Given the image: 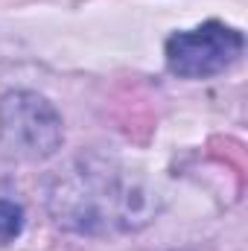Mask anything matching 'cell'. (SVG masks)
<instances>
[{
  "instance_id": "6da1fadb",
  "label": "cell",
  "mask_w": 248,
  "mask_h": 251,
  "mask_svg": "<svg viewBox=\"0 0 248 251\" xmlns=\"http://www.w3.org/2000/svg\"><path fill=\"white\" fill-rule=\"evenodd\" d=\"M50 210L56 222L79 234H111L149 222V193L125 173L76 161L50 190Z\"/></svg>"
},
{
  "instance_id": "7a4b0ae2",
  "label": "cell",
  "mask_w": 248,
  "mask_h": 251,
  "mask_svg": "<svg viewBox=\"0 0 248 251\" xmlns=\"http://www.w3.org/2000/svg\"><path fill=\"white\" fill-rule=\"evenodd\" d=\"M64 126L56 105L35 91H9L0 100V143L12 158L44 161L62 149Z\"/></svg>"
},
{
  "instance_id": "3957f363",
  "label": "cell",
  "mask_w": 248,
  "mask_h": 251,
  "mask_svg": "<svg viewBox=\"0 0 248 251\" xmlns=\"http://www.w3.org/2000/svg\"><path fill=\"white\" fill-rule=\"evenodd\" d=\"M246 38L240 29L222 24V21H207L196 29H181L167 38L164 56L167 67L178 79H207L222 73L225 67L243 56Z\"/></svg>"
},
{
  "instance_id": "277c9868",
  "label": "cell",
  "mask_w": 248,
  "mask_h": 251,
  "mask_svg": "<svg viewBox=\"0 0 248 251\" xmlns=\"http://www.w3.org/2000/svg\"><path fill=\"white\" fill-rule=\"evenodd\" d=\"M21 231H24V210H21V204H15L9 199H0V246L12 243Z\"/></svg>"
}]
</instances>
